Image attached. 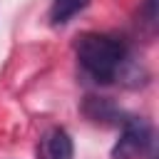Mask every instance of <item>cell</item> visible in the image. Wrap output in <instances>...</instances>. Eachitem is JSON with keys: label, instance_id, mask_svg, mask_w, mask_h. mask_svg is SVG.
I'll return each mask as SVG.
<instances>
[{"label": "cell", "instance_id": "obj_1", "mask_svg": "<svg viewBox=\"0 0 159 159\" xmlns=\"http://www.w3.org/2000/svg\"><path fill=\"white\" fill-rule=\"evenodd\" d=\"M75 52H77V60H80L82 70L102 84L112 82L119 75V70L124 65V55H127L124 45L117 37L99 35V32L80 35L77 45H75Z\"/></svg>", "mask_w": 159, "mask_h": 159}, {"label": "cell", "instance_id": "obj_2", "mask_svg": "<svg viewBox=\"0 0 159 159\" xmlns=\"http://www.w3.org/2000/svg\"><path fill=\"white\" fill-rule=\"evenodd\" d=\"M152 144V127L142 117H129L122 124V134L112 149V159H137Z\"/></svg>", "mask_w": 159, "mask_h": 159}, {"label": "cell", "instance_id": "obj_3", "mask_svg": "<svg viewBox=\"0 0 159 159\" xmlns=\"http://www.w3.org/2000/svg\"><path fill=\"white\" fill-rule=\"evenodd\" d=\"M72 154H75L72 139L62 127H55V129L45 132V137L40 139L37 159H72Z\"/></svg>", "mask_w": 159, "mask_h": 159}, {"label": "cell", "instance_id": "obj_4", "mask_svg": "<svg viewBox=\"0 0 159 159\" xmlns=\"http://www.w3.org/2000/svg\"><path fill=\"white\" fill-rule=\"evenodd\" d=\"M87 5H89V0H52V5H50V20H52V25H65L77 12H82Z\"/></svg>", "mask_w": 159, "mask_h": 159}]
</instances>
